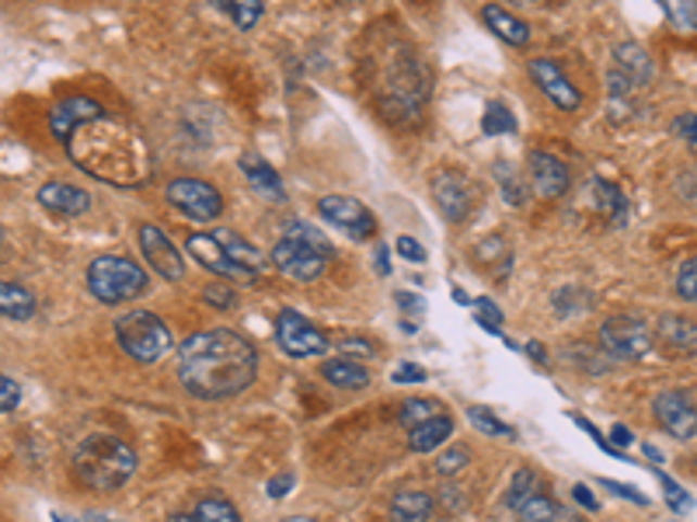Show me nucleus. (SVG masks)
<instances>
[{"label":"nucleus","mask_w":697,"mask_h":522,"mask_svg":"<svg viewBox=\"0 0 697 522\" xmlns=\"http://www.w3.org/2000/svg\"><path fill=\"white\" fill-rule=\"evenodd\" d=\"M610 443L618 446V449H624V446H632V443H635V435L628 432L624 425H613V429H610Z\"/></svg>","instance_id":"obj_50"},{"label":"nucleus","mask_w":697,"mask_h":522,"mask_svg":"<svg viewBox=\"0 0 697 522\" xmlns=\"http://www.w3.org/2000/svg\"><path fill=\"white\" fill-rule=\"evenodd\" d=\"M534 495H541L537 492V474L530 467H520L517 474H512V484H509V495H506V501H509V509L517 512L523 501H530Z\"/></svg>","instance_id":"obj_33"},{"label":"nucleus","mask_w":697,"mask_h":522,"mask_svg":"<svg viewBox=\"0 0 697 522\" xmlns=\"http://www.w3.org/2000/svg\"><path fill=\"white\" fill-rule=\"evenodd\" d=\"M293 484H296L293 474H279V478H273L269 484H265V492H269V498H283V495L293 492Z\"/></svg>","instance_id":"obj_47"},{"label":"nucleus","mask_w":697,"mask_h":522,"mask_svg":"<svg viewBox=\"0 0 697 522\" xmlns=\"http://www.w3.org/2000/svg\"><path fill=\"white\" fill-rule=\"evenodd\" d=\"M318 209H321V216L328 224H335L339 230H345L348 238H356V241H367V238H373V233H377L373 213L353 195H325L318 202Z\"/></svg>","instance_id":"obj_11"},{"label":"nucleus","mask_w":697,"mask_h":522,"mask_svg":"<svg viewBox=\"0 0 697 522\" xmlns=\"http://www.w3.org/2000/svg\"><path fill=\"white\" fill-rule=\"evenodd\" d=\"M238 167H241L244 181L252 184V192H258L262 199H273V202H283L287 199L283 178H279L276 167L265 161L262 154H255V150H244V154L238 157Z\"/></svg>","instance_id":"obj_18"},{"label":"nucleus","mask_w":697,"mask_h":522,"mask_svg":"<svg viewBox=\"0 0 697 522\" xmlns=\"http://www.w3.org/2000/svg\"><path fill=\"white\" fill-rule=\"evenodd\" d=\"M527 71H530V80L547 94V101H552L558 112H575L583 105V94H579V88L566 77V71H561L555 60H530Z\"/></svg>","instance_id":"obj_12"},{"label":"nucleus","mask_w":697,"mask_h":522,"mask_svg":"<svg viewBox=\"0 0 697 522\" xmlns=\"http://www.w3.org/2000/svg\"><path fill=\"white\" fill-rule=\"evenodd\" d=\"M572 495H575V501H579V505H583V509H590V512H596V509H600V501H596V498L590 495V487H583V484H575V492H572Z\"/></svg>","instance_id":"obj_51"},{"label":"nucleus","mask_w":697,"mask_h":522,"mask_svg":"<svg viewBox=\"0 0 697 522\" xmlns=\"http://www.w3.org/2000/svg\"><path fill=\"white\" fill-rule=\"evenodd\" d=\"M186 255L203 265L206 272L220 276V279H230V282H255L258 279V272H252V268H244L241 262L230 258L227 247L213 238V233H189V238H186Z\"/></svg>","instance_id":"obj_9"},{"label":"nucleus","mask_w":697,"mask_h":522,"mask_svg":"<svg viewBox=\"0 0 697 522\" xmlns=\"http://www.w3.org/2000/svg\"><path fill=\"white\" fill-rule=\"evenodd\" d=\"M276 342L283 345L287 356L293 359H311V356H325V352L331 348L325 334L314 328L304 314H296V310H283L279 314V321H276Z\"/></svg>","instance_id":"obj_10"},{"label":"nucleus","mask_w":697,"mask_h":522,"mask_svg":"<svg viewBox=\"0 0 697 522\" xmlns=\"http://www.w3.org/2000/svg\"><path fill=\"white\" fill-rule=\"evenodd\" d=\"M195 515H199V522H241L235 505H230L227 498H220V495L199 501L195 505Z\"/></svg>","instance_id":"obj_34"},{"label":"nucleus","mask_w":697,"mask_h":522,"mask_svg":"<svg viewBox=\"0 0 697 522\" xmlns=\"http://www.w3.org/2000/svg\"><path fill=\"white\" fill-rule=\"evenodd\" d=\"M0 314L8 321H28V317H36V296L18 282H4L0 285Z\"/></svg>","instance_id":"obj_27"},{"label":"nucleus","mask_w":697,"mask_h":522,"mask_svg":"<svg viewBox=\"0 0 697 522\" xmlns=\"http://www.w3.org/2000/svg\"><path fill=\"white\" fill-rule=\"evenodd\" d=\"M530 164V181H534V189L541 199H558V195H566L569 192V167L561 164L555 154H544V150H534V154L527 157Z\"/></svg>","instance_id":"obj_17"},{"label":"nucleus","mask_w":697,"mask_h":522,"mask_svg":"<svg viewBox=\"0 0 697 522\" xmlns=\"http://www.w3.org/2000/svg\"><path fill=\"white\" fill-rule=\"evenodd\" d=\"M85 522H115V519H109V515H102V512H88Z\"/></svg>","instance_id":"obj_57"},{"label":"nucleus","mask_w":697,"mask_h":522,"mask_svg":"<svg viewBox=\"0 0 697 522\" xmlns=\"http://www.w3.org/2000/svg\"><path fill=\"white\" fill-rule=\"evenodd\" d=\"M377 272L391 276V262H388V247L384 244H377Z\"/></svg>","instance_id":"obj_53"},{"label":"nucleus","mask_w":697,"mask_h":522,"mask_svg":"<svg viewBox=\"0 0 697 522\" xmlns=\"http://www.w3.org/2000/svg\"><path fill=\"white\" fill-rule=\"evenodd\" d=\"M454 303H460V307H468V303H471V296H468V293H464V290H454Z\"/></svg>","instance_id":"obj_56"},{"label":"nucleus","mask_w":697,"mask_h":522,"mask_svg":"<svg viewBox=\"0 0 697 522\" xmlns=\"http://www.w3.org/2000/svg\"><path fill=\"white\" fill-rule=\"evenodd\" d=\"M645 457H652L656 463L662 460V457H659V449H656V446H645Z\"/></svg>","instance_id":"obj_58"},{"label":"nucleus","mask_w":697,"mask_h":522,"mask_svg":"<svg viewBox=\"0 0 697 522\" xmlns=\"http://www.w3.org/2000/svg\"><path fill=\"white\" fill-rule=\"evenodd\" d=\"M454 435V418L451 415H440L433 422H426L419 429L408 432V449L411 453H436L446 440Z\"/></svg>","instance_id":"obj_25"},{"label":"nucleus","mask_w":697,"mask_h":522,"mask_svg":"<svg viewBox=\"0 0 697 522\" xmlns=\"http://www.w3.org/2000/svg\"><path fill=\"white\" fill-rule=\"evenodd\" d=\"M331 255H335V251H331V244L321 238V233L311 224L296 220V224H287L283 238L276 241L269 262H273L276 272H283L287 279L314 282V279L325 276Z\"/></svg>","instance_id":"obj_4"},{"label":"nucleus","mask_w":697,"mask_h":522,"mask_svg":"<svg viewBox=\"0 0 697 522\" xmlns=\"http://www.w3.org/2000/svg\"><path fill=\"white\" fill-rule=\"evenodd\" d=\"M613 66H621V74L632 84H638V88H645V84L656 80V63L638 42H618V46H613Z\"/></svg>","instance_id":"obj_22"},{"label":"nucleus","mask_w":697,"mask_h":522,"mask_svg":"<svg viewBox=\"0 0 697 522\" xmlns=\"http://www.w3.org/2000/svg\"><path fill=\"white\" fill-rule=\"evenodd\" d=\"M53 522H74V519H63L60 512H53Z\"/></svg>","instance_id":"obj_60"},{"label":"nucleus","mask_w":697,"mask_h":522,"mask_svg":"<svg viewBox=\"0 0 697 522\" xmlns=\"http://www.w3.org/2000/svg\"><path fill=\"white\" fill-rule=\"evenodd\" d=\"M468 418H471V425L478 429V432H485V435H503V440H512V429L506 425V422H499L492 411H485V408H471L468 411Z\"/></svg>","instance_id":"obj_36"},{"label":"nucleus","mask_w":697,"mask_h":522,"mask_svg":"<svg viewBox=\"0 0 697 522\" xmlns=\"http://www.w3.org/2000/svg\"><path fill=\"white\" fill-rule=\"evenodd\" d=\"M213 11H220L227 22H235L241 31L255 28L262 22V0H210Z\"/></svg>","instance_id":"obj_28"},{"label":"nucleus","mask_w":697,"mask_h":522,"mask_svg":"<svg viewBox=\"0 0 697 522\" xmlns=\"http://www.w3.org/2000/svg\"><path fill=\"white\" fill-rule=\"evenodd\" d=\"M203 300L210 303V307H217V310H227V307H235V300L238 293L230 290V285H220V282H210L206 290H203Z\"/></svg>","instance_id":"obj_40"},{"label":"nucleus","mask_w":697,"mask_h":522,"mask_svg":"<svg viewBox=\"0 0 697 522\" xmlns=\"http://www.w3.org/2000/svg\"><path fill=\"white\" fill-rule=\"evenodd\" d=\"M440 415H446L440 400H433V397H411V400H405V408H402V415H397V422H402L411 432V429H419L426 422H433V418H440Z\"/></svg>","instance_id":"obj_30"},{"label":"nucleus","mask_w":697,"mask_h":522,"mask_svg":"<svg viewBox=\"0 0 697 522\" xmlns=\"http://www.w3.org/2000/svg\"><path fill=\"white\" fill-rule=\"evenodd\" d=\"M71 161L94 178L109 184H143L154 171L151 147L143 132L115 115H98V119L74 129V137L63 143Z\"/></svg>","instance_id":"obj_2"},{"label":"nucleus","mask_w":697,"mask_h":522,"mask_svg":"<svg viewBox=\"0 0 697 522\" xmlns=\"http://www.w3.org/2000/svg\"><path fill=\"white\" fill-rule=\"evenodd\" d=\"M433 199H436L440 213H443L451 224L468 220V213H471V189H468V181H464V175H457V171H440V175L433 178Z\"/></svg>","instance_id":"obj_16"},{"label":"nucleus","mask_w":697,"mask_h":522,"mask_svg":"<svg viewBox=\"0 0 697 522\" xmlns=\"http://www.w3.org/2000/svg\"><path fill=\"white\" fill-rule=\"evenodd\" d=\"M656 339L676 356H697V324L687 321V317L662 314L656 321Z\"/></svg>","instance_id":"obj_20"},{"label":"nucleus","mask_w":697,"mask_h":522,"mask_svg":"<svg viewBox=\"0 0 697 522\" xmlns=\"http://www.w3.org/2000/svg\"><path fill=\"white\" fill-rule=\"evenodd\" d=\"M495 175H499V189L506 195L509 206H517V202H523V184L517 178V171H512L509 164H495Z\"/></svg>","instance_id":"obj_38"},{"label":"nucleus","mask_w":697,"mask_h":522,"mask_svg":"<svg viewBox=\"0 0 697 522\" xmlns=\"http://www.w3.org/2000/svg\"><path fill=\"white\" fill-rule=\"evenodd\" d=\"M22 404V391H18V383H14L11 377H0V408H4V415H11L14 408Z\"/></svg>","instance_id":"obj_42"},{"label":"nucleus","mask_w":697,"mask_h":522,"mask_svg":"<svg viewBox=\"0 0 697 522\" xmlns=\"http://www.w3.org/2000/svg\"><path fill=\"white\" fill-rule=\"evenodd\" d=\"M283 522H314V519H307V515H296V519H283Z\"/></svg>","instance_id":"obj_59"},{"label":"nucleus","mask_w":697,"mask_h":522,"mask_svg":"<svg viewBox=\"0 0 697 522\" xmlns=\"http://www.w3.org/2000/svg\"><path fill=\"white\" fill-rule=\"evenodd\" d=\"M115 339L123 352L137 362H157L172 352V331L151 310H129L115 317Z\"/></svg>","instance_id":"obj_5"},{"label":"nucleus","mask_w":697,"mask_h":522,"mask_svg":"<svg viewBox=\"0 0 697 522\" xmlns=\"http://www.w3.org/2000/svg\"><path fill=\"white\" fill-rule=\"evenodd\" d=\"M342 352H345V356H373L370 342H363V339H345V342H342Z\"/></svg>","instance_id":"obj_49"},{"label":"nucleus","mask_w":697,"mask_h":522,"mask_svg":"<svg viewBox=\"0 0 697 522\" xmlns=\"http://www.w3.org/2000/svg\"><path fill=\"white\" fill-rule=\"evenodd\" d=\"M517 515L523 522H566L569 519L566 509H558L555 498H547V495H534L530 501H523L517 509Z\"/></svg>","instance_id":"obj_31"},{"label":"nucleus","mask_w":697,"mask_h":522,"mask_svg":"<svg viewBox=\"0 0 697 522\" xmlns=\"http://www.w3.org/2000/svg\"><path fill=\"white\" fill-rule=\"evenodd\" d=\"M468 460H471V453L464 449V446H451L443 453V457H436V470L443 478H451V474H457V470H464L468 467Z\"/></svg>","instance_id":"obj_39"},{"label":"nucleus","mask_w":697,"mask_h":522,"mask_svg":"<svg viewBox=\"0 0 697 522\" xmlns=\"http://www.w3.org/2000/svg\"><path fill=\"white\" fill-rule=\"evenodd\" d=\"M164 199H168V206H175L181 216H189V220H195V224H213V220H220V213H224L220 189L210 181H199V178L168 181Z\"/></svg>","instance_id":"obj_7"},{"label":"nucleus","mask_w":697,"mask_h":522,"mask_svg":"<svg viewBox=\"0 0 697 522\" xmlns=\"http://www.w3.org/2000/svg\"><path fill=\"white\" fill-rule=\"evenodd\" d=\"M98 115H105V109L98 105L94 98L88 94H71V98H63L56 101L53 109H49V129H53V137L60 143H66L74 137V129L77 126H85L91 119H98Z\"/></svg>","instance_id":"obj_15"},{"label":"nucleus","mask_w":697,"mask_h":522,"mask_svg":"<svg viewBox=\"0 0 697 522\" xmlns=\"http://www.w3.org/2000/svg\"><path fill=\"white\" fill-rule=\"evenodd\" d=\"M652 411L659 418V425L667 429L676 440H694L697 435V408L687 394L680 391H662L656 400H652Z\"/></svg>","instance_id":"obj_14"},{"label":"nucleus","mask_w":697,"mask_h":522,"mask_svg":"<svg viewBox=\"0 0 697 522\" xmlns=\"http://www.w3.org/2000/svg\"><path fill=\"white\" fill-rule=\"evenodd\" d=\"M39 206L60 216H85L91 209V195L71 181H46L39 189Z\"/></svg>","instance_id":"obj_19"},{"label":"nucleus","mask_w":697,"mask_h":522,"mask_svg":"<svg viewBox=\"0 0 697 522\" xmlns=\"http://www.w3.org/2000/svg\"><path fill=\"white\" fill-rule=\"evenodd\" d=\"M397 255H402L405 262L422 265V262H426V247H422L419 241H415V238H408V233H405V238H397Z\"/></svg>","instance_id":"obj_45"},{"label":"nucleus","mask_w":697,"mask_h":522,"mask_svg":"<svg viewBox=\"0 0 697 522\" xmlns=\"http://www.w3.org/2000/svg\"><path fill=\"white\" fill-rule=\"evenodd\" d=\"M321 377L339 386V391H363L370 383V373L363 369L353 356H339V359H325L321 362Z\"/></svg>","instance_id":"obj_23"},{"label":"nucleus","mask_w":697,"mask_h":522,"mask_svg":"<svg viewBox=\"0 0 697 522\" xmlns=\"http://www.w3.org/2000/svg\"><path fill=\"white\" fill-rule=\"evenodd\" d=\"M168 522H199V515H195V512H181V515H178V512H172V515H168Z\"/></svg>","instance_id":"obj_55"},{"label":"nucleus","mask_w":697,"mask_h":522,"mask_svg":"<svg viewBox=\"0 0 697 522\" xmlns=\"http://www.w3.org/2000/svg\"><path fill=\"white\" fill-rule=\"evenodd\" d=\"M88 290L102 303H126L147 293V272L123 255H102L88 265Z\"/></svg>","instance_id":"obj_6"},{"label":"nucleus","mask_w":697,"mask_h":522,"mask_svg":"<svg viewBox=\"0 0 697 522\" xmlns=\"http://www.w3.org/2000/svg\"><path fill=\"white\" fill-rule=\"evenodd\" d=\"M397 303H402L405 310H411V314H422V300L419 296H411V293H397Z\"/></svg>","instance_id":"obj_52"},{"label":"nucleus","mask_w":697,"mask_h":522,"mask_svg":"<svg viewBox=\"0 0 697 522\" xmlns=\"http://www.w3.org/2000/svg\"><path fill=\"white\" fill-rule=\"evenodd\" d=\"M481 18H485L492 36L503 39L506 46H527L530 42V25L503 4H485L481 8Z\"/></svg>","instance_id":"obj_21"},{"label":"nucleus","mask_w":697,"mask_h":522,"mask_svg":"<svg viewBox=\"0 0 697 522\" xmlns=\"http://www.w3.org/2000/svg\"><path fill=\"white\" fill-rule=\"evenodd\" d=\"M680 31H697V0H662Z\"/></svg>","instance_id":"obj_35"},{"label":"nucleus","mask_w":697,"mask_h":522,"mask_svg":"<svg viewBox=\"0 0 697 522\" xmlns=\"http://www.w3.org/2000/svg\"><path fill=\"white\" fill-rule=\"evenodd\" d=\"M140 251L143 258L151 262V268L168 282H178L186 276V262H181V251L168 241V233L154 224H143L140 227Z\"/></svg>","instance_id":"obj_13"},{"label":"nucleus","mask_w":697,"mask_h":522,"mask_svg":"<svg viewBox=\"0 0 697 522\" xmlns=\"http://www.w3.org/2000/svg\"><path fill=\"white\" fill-rule=\"evenodd\" d=\"M394 383H426V369L415 362H402L394 369Z\"/></svg>","instance_id":"obj_46"},{"label":"nucleus","mask_w":697,"mask_h":522,"mask_svg":"<svg viewBox=\"0 0 697 522\" xmlns=\"http://www.w3.org/2000/svg\"><path fill=\"white\" fill-rule=\"evenodd\" d=\"M433 512H436V501L426 492H415V487H402V492L391 498L394 522H426Z\"/></svg>","instance_id":"obj_24"},{"label":"nucleus","mask_w":697,"mask_h":522,"mask_svg":"<svg viewBox=\"0 0 697 522\" xmlns=\"http://www.w3.org/2000/svg\"><path fill=\"white\" fill-rule=\"evenodd\" d=\"M213 238H217L227 247V255L235 258V262H241L244 268H252V272H262V268H265L262 251L255 244H248L241 233H235V230H213Z\"/></svg>","instance_id":"obj_29"},{"label":"nucleus","mask_w":697,"mask_h":522,"mask_svg":"<svg viewBox=\"0 0 697 522\" xmlns=\"http://www.w3.org/2000/svg\"><path fill=\"white\" fill-rule=\"evenodd\" d=\"M659 481H662V492H667V501H670V509L673 512H684V509H690V498L680 492V487L667 478V474H659Z\"/></svg>","instance_id":"obj_44"},{"label":"nucleus","mask_w":697,"mask_h":522,"mask_svg":"<svg viewBox=\"0 0 697 522\" xmlns=\"http://www.w3.org/2000/svg\"><path fill=\"white\" fill-rule=\"evenodd\" d=\"M676 293H680V300L697 303V255L680 265V272H676Z\"/></svg>","instance_id":"obj_37"},{"label":"nucleus","mask_w":697,"mask_h":522,"mask_svg":"<svg viewBox=\"0 0 697 522\" xmlns=\"http://www.w3.org/2000/svg\"><path fill=\"white\" fill-rule=\"evenodd\" d=\"M652 328L642 317H607L600 324V342L618 359H642L652 348Z\"/></svg>","instance_id":"obj_8"},{"label":"nucleus","mask_w":697,"mask_h":522,"mask_svg":"<svg viewBox=\"0 0 697 522\" xmlns=\"http://www.w3.org/2000/svg\"><path fill=\"white\" fill-rule=\"evenodd\" d=\"M481 132H485V137H509V132H517V115H512L503 101H489L485 119H481Z\"/></svg>","instance_id":"obj_32"},{"label":"nucleus","mask_w":697,"mask_h":522,"mask_svg":"<svg viewBox=\"0 0 697 522\" xmlns=\"http://www.w3.org/2000/svg\"><path fill=\"white\" fill-rule=\"evenodd\" d=\"M673 132L680 140H687V147L697 154V115H680V119L673 123Z\"/></svg>","instance_id":"obj_43"},{"label":"nucleus","mask_w":697,"mask_h":522,"mask_svg":"<svg viewBox=\"0 0 697 522\" xmlns=\"http://www.w3.org/2000/svg\"><path fill=\"white\" fill-rule=\"evenodd\" d=\"M527 356L534 359V362H544V359H547V352L541 348V342H527Z\"/></svg>","instance_id":"obj_54"},{"label":"nucleus","mask_w":697,"mask_h":522,"mask_svg":"<svg viewBox=\"0 0 697 522\" xmlns=\"http://www.w3.org/2000/svg\"><path fill=\"white\" fill-rule=\"evenodd\" d=\"M593 195H596V206L610 216V227H628L632 209H628V199L618 184H610L607 178H593Z\"/></svg>","instance_id":"obj_26"},{"label":"nucleus","mask_w":697,"mask_h":522,"mask_svg":"<svg viewBox=\"0 0 697 522\" xmlns=\"http://www.w3.org/2000/svg\"><path fill=\"white\" fill-rule=\"evenodd\" d=\"M613 495H621V498H628V501H635V505H645V495L642 492H635V487H628V484H621V481H604Z\"/></svg>","instance_id":"obj_48"},{"label":"nucleus","mask_w":697,"mask_h":522,"mask_svg":"<svg viewBox=\"0 0 697 522\" xmlns=\"http://www.w3.org/2000/svg\"><path fill=\"white\" fill-rule=\"evenodd\" d=\"M474 307H478V324H481V328H489L492 334H499V324H503V310L495 307L492 300H478Z\"/></svg>","instance_id":"obj_41"},{"label":"nucleus","mask_w":697,"mask_h":522,"mask_svg":"<svg viewBox=\"0 0 697 522\" xmlns=\"http://www.w3.org/2000/svg\"><path fill=\"white\" fill-rule=\"evenodd\" d=\"M71 467L77 481L91 487V492H119L132 478V470H137V453H132V446H126L119 435L94 432L77 443Z\"/></svg>","instance_id":"obj_3"},{"label":"nucleus","mask_w":697,"mask_h":522,"mask_svg":"<svg viewBox=\"0 0 697 522\" xmlns=\"http://www.w3.org/2000/svg\"><path fill=\"white\" fill-rule=\"evenodd\" d=\"M258 352L244 334L210 328L178 345V383L199 400H227L252 386Z\"/></svg>","instance_id":"obj_1"}]
</instances>
